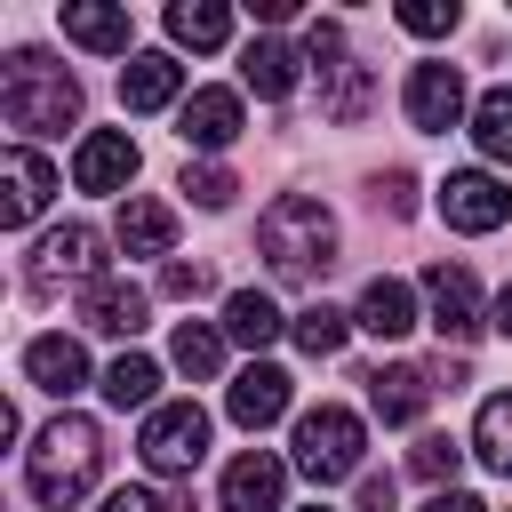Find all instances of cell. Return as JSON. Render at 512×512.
Listing matches in <instances>:
<instances>
[{"label":"cell","instance_id":"13","mask_svg":"<svg viewBox=\"0 0 512 512\" xmlns=\"http://www.w3.org/2000/svg\"><path fill=\"white\" fill-rule=\"evenodd\" d=\"M424 296H432V328H440V336L464 344V336L480 328V288H472L464 264H432V272H424Z\"/></svg>","mask_w":512,"mask_h":512},{"label":"cell","instance_id":"31","mask_svg":"<svg viewBox=\"0 0 512 512\" xmlns=\"http://www.w3.org/2000/svg\"><path fill=\"white\" fill-rule=\"evenodd\" d=\"M456 464H464V448H456L448 432H424V440L408 448V472H416V480H432V488H440V480H456Z\"/></svg>","mask_w":512,"mask_h":512},{"label":"cell","instance_id":"29","mask_svg":"<svg viewBox=\"0 0 512 512\" xmlns=\"http://www.w3.org/2000/svg\"><path fill=\"white\" fill-rule=\"evenodd\" d=\"M472 144H480L488 160H512V88H488V96L472 104Z\"/></svg>","mask_w":512,"mask_h":512},{"label":"cell","instance_id":"4","mask_svg":"<svg viewBox=\"0 0 512 512\" xmlns=\"http://www.w3.org/2000/svg\"><path fill=\"white\" fill-rule=\"evenodd\" d=\"M360 448H368V432H360V416L352 408H304L296 416V472L304 480H352L360 472Z\"/></svg>","mask_w":512,"mask_h":512},{"label":"cell","instance_id":"40","mask_svg":"<svg viewBox=\"0 0 512 512\" xmlns=\"http://www.w3.org/2000/svg\"><path fill=\"white\" fill-rule=\"evenodd\" d=\"M312 512H328V504H312Z\"/></svg>","mask_w":512,"mask_h":512},{"label":"cell","instance_id":"22","mask_svg":"<svg viewBox=\"0 0 512 512\" xmlns=\"http://www.w3.org/2000/svg\"><path fill=\"white\" fill-rule=\"evenodd\" d=\"M168 40L176 48H224L232 40V8L224 0H176L168 8Z\"/></svg>","mask_w":512,"mask_h":512},{"label":"cell","instance_id":"23","mask_svg":"<svg viewBox=\"0 0 512 512\" xmlns=\"http://www.w3.org/2000/svg\"><path fill=\"white\" fill-rule=\"evenodd\" d=\"M296 72H304V64H296V48H280V40H248V48H240V80H248L256 96H272V104L296 88Z\"/></svg>","mask_w":512,"mask_h":512},{"label":"cell","instance_id":"36","mask_svg":"<svg viewBox=\"0 0 512 512\" xmlns=\"http://www.w3.org/2000/svg\"><path fill=\"white\" fill-rule=\"evenodd\" d=\"M160 288H168V296H184V304H192V296H200V288H208V272H200V264H184V256H168V264H160Z\"/></svg>","mask_w":512,"mask_h":512},{"label":"cell","instance_id":"25","mask_svg":"<svg viewBox=\"0 0 512 512\" xmlns=\"http://www.w3.org/2000/svg\"><path fill=\"white\" fill-rule=\"evenodd\" d=\"M368 104H376V72H368V64H344V72H328V80H320V112H328L336 128L368 120Z\"/></svg>","mask_w":512,"mask_h":512},{"label":"cell","instance_id":"26","mask_svg":"<svg viewBox=\"0 0 512 512\" xmlns=\"http://www.w3.org/2000/svg\"><path fill=\"white\" fill-rule=\"evenodd\" d=\"M472 448H480V464H488V472H504V480H512V392H488V400H480Z\"/></svg>","mask_w":512,"mask_h":512},{"label":"cell","instance_id":"7","mask_svg":"<svg viewBox=\"0 0 512 512\" xmlns=\"http://www.w3.org/2000/svg\"><path fill=\"white\" fill-rule=\"evenodd\" d=\"M440 216H448L456 232H496V224L512 216V192H504L488 168H456V176L440 184Z\"/></svg>","mask_w":512,"mask_h":512},{"label":"cell","instance_id":"6","mask_svg":"<svg viewBox=\"0 0 512 512\" xmlns=\"http://www.w3.org/2000/svg\"><path fill=\"white\" fill-rule=\"evenodd\" d=\"M104 240L88 232V224H56V232H40V248H32V264H24V280H32V296H56L64 280H104V256H96Z\"/></svg>","mask_w":512,"mask_h":512},{"label":"cell","instance_id":"11","mask_svg":"<svg viewBox=\"0 0 512 512\" xmlns=\"http://www.w3.org/2000/svg\"><path fill=\"white\" fill-rule=\"evenodd\" d=\"M48 192H56V168L16 144V152L0 160V224H32V216L48 208Z\"/></svg>","mask_w":512,"mask_h":512},{"label":"cell","instance_id":"21","mask_svg":"<svg viewBox=\"0 0 512 512\" xmlns=\"http://www.w3.org/2000/svg\"><path fill=\"white\" fill-rule=\"evenodd\" d=\"M120 248H128V256H168V248H176V208H160V200H120Z\"/></svg>","mask_w":512,"mask_h":512},{"label":"cell","instance_id":"24","mask_svg":"<svg viewBox=\"0 0 512 512\" xmlns=\"http://www.w3.org/2000/svg\"><path fill=\"white\" fill-rule=\"evenodd\" d=\"M288 320H280V304L272 296H256V288H240V296H224V336L232 344H248V352H264L272 336H280Z\"/></svg>","mask_w":512,"mask_h":512},{"label":"cell","instance_id":"17","mask_svg":"<svg viewBox=\"0 0 512 512\" xmlns=\"http://www.w3.org/2000/svg\"><path fill=\"white\" fill-rule=\"evenodd\" d=\"M24 376H32L40 392H56V400H64V392H80V384H88V352H80L72 336H32V344H24Z\"/></svg>","mask_w":512,"mask_h":512},{"label":"cell","instance_id":"5","mask_svg":"<svg viewBox=\"0 0 512 512\" xmlns=\"http://www.w3.org/2000/svg\"><path fill=\"white\" fill-rule=\"evenodd\" d=\"M136 456H144V472H160V480L192 472V464L208 456V416H200L192 400L152 408V416H144V432H136Z\"/></svg>","mask_w":512,"mask_h":512},{"label":"cell","instance_id":"27","mask_svg":"<svg viewBox=\"0 0 512 512\" xmlns=\"http://www.w3.org/2000/svg\"><path fill=\"white\" fill-rule=\"evenodd\" d=\"M152 392H160V368H152L144 352H120V360L104 368V400H112V408H152Z\"/></svg>","mask_w":512,"mask_h":512},{"label":"cell","instance_id":"12","mask_svg":"<svg viewBox=\"0 0 512 512\" xmlns=\"http://www.w3.org/2000/svg\"><path fill=\"white\" fill-rule=\"evenodd\" d=\"M280 488H288V464L264 448L224 464V512H280Z\"/></svg>","mask_w":512,"mask_h":512},{"label":"cell","instance_id":"9","mask_svg":"<svg viewBox=\"0 0 512 512\" xmlns=\"http://www.w3.org/2000/svg\"><path fill=\"white\" fill-rule=\"evenodd\" d=\"M400 104H408V120H416V128H432V136H440V128H456V120H464V72H456V64H416Z\"/></svg>","mask_w":512,"mask_h":512},{"label":"cell","instance_id":"14","mask_svg":"<svg viewBox=\"0 0 512 512\" xmlns=\"http://www.w3.org/2000/svg\"><path fill=\"white\" fill-rule=\"evenodd\" d=\"M80 320H88L96 336H136V328H144V288L120 280V272H104V280L80 288Z\"/></svg>","mask_w":512,"mask_h":512},{"label":"cell","instance_id":"35","mask_svg":"<svg viewBox=\"0 0 512 512\" xmlns=\"http://www.w3.org/2000/svg\"><path fill=\"white\" fill-rule=\"evenodd\" d=\"M376 208H384V216H416V184H408L400 168H392V176H376Z\"/></svg>","mask_w":512,"mask_h":512},{"label":"cell","instance_id":"3","mask_svg":"<svg viewBox=\"0 0 512 512\" xmlns=\"http://www.w3.org/2000/svg\"><path fill=\"white\" fill-rule=\"evenodd\" d=\"M256 248H264V264L280 280H320L336 264V216L312 192H280L264 208V224H256Z\"/></svg>","mask_w":512,"mask_h":512},{"label":"cell","instance_id":"33","mask_svg":"<svg viewBox=\"0 0 512 512\" xmlns=\"http://www.w3.org/2000/svg\"><path fill=\"white\" fill-rule=\"evenodd\" d=\"M304 64L328 80V72H344V32L336 24H304Z\"/></svg>","mask_w":512,"mask_h":512},{"label":"cell","instance_id":"10","mask_svg":"<svg viewBox=\"0 0 512 512\" xmlns=\"http://www.w3.org/2000/svg\"><path fill=\"white\" fill-rule=\"evenodd\" d=\"M176 136H184L192 152H224V144L240 136V96H232V88H192L184 112H176Z\"/></svg>","mask_w":512,"mask_h":512},{"label":"cell","instance_id":"37","mask_svg":"<svg viewBox=\"0 0 512 512\" xmlns=\"http://www.w3.org/2000/svg\"><path fill=\"white\" fill-rule=\"evenodd\" d=\"M96 512H160V504H152V496H144V488H112V496H104V504H96Z\"/></svg>","mask_w":512,"mask_h":512},{"label":"cell","instance_id":"28","mask_svg":"<svg viewBox=\"0 0 512 512\" xmlns=\"http://www.w3.org/2000/svg\"><path fill=\"white\" fill-rule=\"evenodd\" d=\"M168 360H176L184 376H216V368H224V336H216L208 320H184V328L168 336Z\"/></svg>","mask_w":512,"mask_h":512},{"label":"cell","instance_id":"32","mask_svg":"<svg viewBox=\"0 0 512 512\" xmlns=\"http://www.w3.org/2000/svg\"><path fill=\"white\" fill-rule=\"evenodd\" d=\"M400 32H416V40L456 32V0H408V8H400Z\"/></svg>","mask_w":512,"mask_h":512},{"label":"cell","instance_id":"34","mask_svg":"<svg viewBox=\"0 0 512 512\" xmlns=\"http://www.w3.org/2000/svg\"><path fill=\"white\" fill-rule=\"evenodd\" d=\"M184 192H192L200 208H224L240 184H232V168H184Z\"/></svg>","mask_w":512,"mask_h":512},{"label":"cell","instance_id":"19","mask_svg":"<svg viewBox=\"0 0 512 512\" xmlns=\"http://www.w3.org/2000/svg\"><path fill=\"white\" fill-rule=\"evenodd\" d=\"M424 400H432V376H424V368H408V360L368 376V408H376L384 424H416V416H424Z\"/></svg>","mask_w":512,"mask_h":512},{"label":"cell","instance_id":"2","mask_svg":"<svg viewBox=\"0 0 512 512\" xmlns=\"http://www.w3.org/2000/svg\"><path fill=\"white\" fill-rule=\"evenodd\" d=\"M96 464H104V432H96L88 416H56V424H40V440L24 448V488H32L48 512H64V504H80V496L96 488Z\"/></svg>","mask_w":512,"mask_h":512},{"label":"cell","instance_id":"18","mask_svg":"<svg viewBox=\"0 0 512 512\" xmlns=\"http://www.w3.org/2000/svg\"><path fill=\"white\" fill-rule=\"evenodd\" d=\"M352 328H368V336H384V344H392V336H408V328H416V296H408L400 280H384V272H376V280L360 288V304H352Z\"/></svg>","mask_w":512,"mask_h":512},{"label":"cell","instance_id":"1","mask_svg":"<svg viewBox=\"0 0 512 512\" xmlns=\"http://www.w3.org/2000/svg\"><path fill=\"white\" fill-rule=\"evenodd\" d=\"M0 120L16 136H56V128L80 120V80L56 56H40V48H16L0 64Z\"/></svg>","mask_w":512,"mask_h":512},{"label":"cell","instance_id":"39","mask_svg":"<svg viewBox=\"0 0 512 512\" xmlns=\"http://www.w3.org/2000/svg\"><path fill=\"white\" fill-rule=\"evenodd\" d=\"M488 320H496V336H512V280L496 288V312H488Z\"/></svg>","mask_w":512,"mask_h":512},{"label":"cell","instance_id":"15","mask_svg":"<svg viewBox=\"0 0 512 512\" xmlns=\"http://www.w3.org/2000/svg\"><path fill=\"white\" fill-rule=\"evenodd\" d=\"M224 408H232V424H240V432H264V424L288 408V368H272V360L240 368V376H232V392H224Z\"/></svg>","mask_w":512,"mask_h":512},{"label":"cell","instance_id":"30","mask_svg":"<svg viewBox=\"0 0 512 512\" xmlns=\"http://www.w3.org/2000/svg\"><path fill=\"white\" fill-rule=\"evenodd\" d=\"M344 328H352V320H344L336 304H304V312L288 320V336H296V344H304L312 360H328V352H344Z\"/></svg>","mask_w":512,"mask_h":512},{"label":"cell","instance_id":"38","mask_svg":"<svg viewBox=\"0 0 512 512\" xmlns=\"http://www.w3.org/2000/svg\"><path fill=\"white\" fill-rule=\"evenodd\" d=\"M424 512H480V504H472V496H464V488H440V496H432V504H424Z\"/></svg>","mask_w":512,"mask_h":512},{"label":"cell","instance_id":"20","mask_svg":"<svg viewBox=\"0 0 512 512\" xmlns=\"http://www.w3.org/2000/svg\"><path fill=\"white\" fill-rule=\"evenodd\" d=\"M64 40H80V48H96V56H120V48H128V8L72 0V8H64Z\"/></svg>","mask_w":512,"mask_h":512},{"label":"cell","instance_id":"8","mask_svg":"<svg viewBox=\"0 0 512 512\" xmlns=\"http://www.w3.org/2000/svg\"><path fill=\"white\" fill-rule=\"evenodd\" d=\"M72 184H80V192H128V184H136V144H128V128H88L80 152H72Z\"/></svg>","mask_w":512,"mask_h":512},{"label":"cell","instance_id":"16","mask_svg":"<svg viewBox=\"0 0 512 512\" xmlns=\"http://www.w3.org/2000/svg\"><path fill=\"white\" fill-rule=\"evenodd\" d=\"M176 88H184V64L160 56V48L128 56V72H120V104L128 112H160V104H176Z\"/></svg>","mask_w":512,"mask_h":512}]
</instances>
